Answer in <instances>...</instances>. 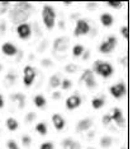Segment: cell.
I'll list each match as a JSON object with an SVG mask.
<instances>
[{
    "label": "cell",
    "mask_w": 133,
    "mask_h": 149,
    "mask_svg": "<svg viewBox=\"0 0 133 149\" xmlns=\"http://www.w3.org/2000/svg\"><path fill=\"white\" fill-rule=\"evenodd\" d=\"M30 13H32V4L25 1H19L15 3V5L10 9L9 17L13 23L22 24V23H25V21L29 18Z\"/></svg>",
    "instance_id": "obj_1"
},
{
    "label": "cell",
    "mask_w": 133,
    "mask_h": 149,
    "mask_svg": "<svg viewBox=\"0 0 133 149\" xmlns=\"http://www.w3.org/2000/svg\"><path fill=\"white\" fill-rule=\"evenodd\" d=\"M42 19L47 29H52L54 27V21H56V12L52 6L43 5L42 9Z\"/></svg>",
    "instance_id": "obj_2"
},
{
    "label": "cell",
    "mask_w": 133,
    "mask_h": 149,
    "mask_svg": "<svg viewBox=\"0 0 133 149\" xmlns=\"http://www.w3.org/2000/svg\"><path fill=\"white\" fill-rule=\"evenodd\" d=\"M93 72L99 74V75H101L103 78H108V77H110L112 74L114 73V69H113V66H112L109 63H105V61H101V60H98V61L94 63Z\"/></svg>",
    "instance_id": "obj_3"
},
{
    "label": "cell",
    "mask_w": 133,
    "mask_h": 149,
    "mask_svg": "<svg viewBox=\"0 0 133 149\" xmlns=\"http://www.w3.org/2000/svg\"><path fill=\"white\" fill-rule=\"evenodd\" d=\"M90 32V26L89 23L85 21V19H79L76 22V27H75V31H74V35L76 37L79 36H85Z\"/></svg>",
    "instance_id": "obj_4"
},
{
    "label": "cell",
    "mask_w": 133,
    "mask_h": 149,
    "mask_svg": "<svg viewBox=\"0 0 133 149\" xmlns=\"http://www.w3.org/2000/svg\"><path fill=\"white\" fill-rule=\"evenodd\" d=\"M69 43H70V40L67 37H59L56 41L53 42V52L57 54V52H65L69 47Z\"/></svg>",
    "instance_id": "obj_5"
},
{
    "label": "cell",
    "mask_w": 133,
    "mask_h": 149,
    "mask_svg": "<svg viewBox=\"0 0 133 149\" xmlns=\"http://www.w3.org/2000/svg\"><path fill=\"white\" fill-rule=\"evenodd\" d=\"M125 91H127V88H125L124 83H118V84H115V86H112L110 88H109V92H110V94L114 98H117V100H119L121 97L124 96Z\"/></svg>",
    "instance_id": "obj_6"
},
{
    "label": "cell",
    "mask_w": 133,
    "mask_h": 149,
    "mask_svg": "<svg viewBox=\"0 0 133 149\" xmlns=\"http://www.w3.org/2000/svg\"><path fill=\"white\" fill-rule=\"evenodd\" d=\"M17 33L22 40H27L29 38L30 33H32V29H30V26L27 24V23H22V24H18L17 27Z\"/></svg>",
    "instance_id": "obj_7"
},
{
    "label": "cell",
    "mask_w": 133,
    "mask_h": 149,
    "mask_svg": "<svg viewBox=\"0 0 133 149\" xmlns=\"http://www.w3.org/2000/svg\"><path fill=\"white\" fill-rule=\"evenodd\" d=\"M10 101L15 104L18 108H24L25 106V96L23 93H13L10 94Z\"/></svg>",
    "instance_id": "obj_8"
},
{
    "label": "cell",
    "mask_w": 133,
    "mask_h": 149,
    "mask_svg": "<svg viewBox=\"0 0 133 149\" xmlns=\"http://www.w3.org/2000/svg\"><path fill=\"white\" fill-rule=\"evenodd\" d=\"M112 120L115 121V124L118 125L119 127H123L125 125V120H124V116L122 113V111L119 110L118 107H115L113 110V113H112Z\"/></svg>",
    "instance_id": "obj_9"
},
{
    "label": "cell",
    "mask_w": 133,
    "mask_h": 149,
    "mask_svg": "<svg viewBox=\"0 0 133 149\" xmlns=\"http://www.w3.org/2000/svg\"><path fill=\"white\" fill-rule=\"evenodd\" d=\"M1 51L6 56H14L18 54V49H17V46L14 43L5 42V43H3V46H1Z\"/></svg>",
    "instance_id": "obj_10"
},
{
    "label": "cell",
    "mask_w": 133,
    "mask_h": 149,
    "mask_svg": "<svg viewBox=\"0 0 133 149\" xmlns=\"http://www.w3.org/2000/svg\"><path fill=\"white\" fill-rule=\"evenodd\" d=\"M81 104V98L77 94H72L66 100V107L69 110H75Z\"/></svg>",
    "instance_id": "obj_11"
},
{
    "label": "cell",
    "mask_w": 133,
    "mask_h": 149,
    "mask_svg": "<svg viewBox=\"0 0 133 149\" xmlns=\"http://www.w3.org/2000/svg\"><path fill=\"white\" fill-rule=\"evenodd\" d=\"M91 126H93V120H91L90 117H86V118H83V120H80L79 123L76 125V131H86L89 130Z\"/></svg>",
    "instance_id": "obj_12"
},
{
    "label": "cell",
    "mask_w": 133,
    "mask_h": 149,
    "mask_svg": "<svg viewBox=\"0 0 133 149\" xmlns=\"http://www.w3.org/2000/svg\"><path fill=\"white\" fill-rule=\"evenodd\" d=\"M52 123H53V126L56 127V130L61 131L62 129L65 127V125H66V121H65V118L61 116L60 113H54L52 116Z\"/></svg>",
    "instance_id": "obj_13"
},
{
    "label": "cell",
    "mask_w": 133,
    "mask_h": 149,
    "mask_svg": "<svg viewBox=\"0 0 133 149\" xmlns=\"http://www.w3.org/2000/svg\"><path fill=\"white\" fill-rule=\"evenodd\" d=\"M100 22H101V24H103L104 27H110L112 24H113L114 19H113V17L109 14V13H104V14L100 15Z\"/></svg>",
    "instance_id": "obj_14"
},
{
    "label": "cell",
    "mask_w": 133,
    "mask_h": 149,
    "mask_svg": "<svg viewBox=\"0 0 133 149\" xmlns=\"http://www.w3.org/2000/svg\"><path fill=\"white\" fill-rule=\"evenodd\" d=\"M23 75H24V77H28V78H32V79H34L36 75H37V72H36V69H34L33 66L27 65L24 69H23Z\"/></svg>",
    "instance_id": "obj_15"
},
{
    "label": "cell",
    "mask_w": 133,
    "mask_h": 149,
    "mask_svg": "<svg viewBox=\"0 0 133 149\" xmlns=\"http://www.w3.org/2000/svg\"><path fill=\"white\" fill-rule=\"evenodd\" d=\"M15 79H17V75L14 73H8L6 74V77L4 78V84H5V87H12L13 84L15 83Z\"/></svg>",
    "instance_id": "obj_16"
},
{
    "label": "cell",
    "mask_w": 133,
    "mask_h": 149,
    "mask_svg": "<svg viewBox=\"0 0 133 149\" xmlns=\"http://www.w3.org/2000/svg\"><path fill=\"white\" fill-rule=\"evenodd\" d=\"M34 104L38 108H43V107H46L47 101H46V98H44L42 94H37V96L34 97Z\"/></svg>",
    "instance_id": "obj_17"
},
{
    "label": "cell",
    "mask_w": 133,
    "mask_h": 149,
    "mask_svg": "<svg viewBox=\"0 0 133 149\" xmlns=\"http://www.w3.org/2000/svg\"><path fill=\"white\" fill-rule=\"evenodd\" d=\"M75 143H76V141H74L71 138H66V139H63L62 143H61V148L62 149H74Z\"/></svg>",
    "instance_id": "obj_18"
},
{
    "label": "cell",
    "mask_w": 133,
    "mask_h": 149,
    "mask_svg": "<svg viewBox=\"0 0 133 149\" xmlns=\"http://www.w3.org/2000/svg\"><path fill=\"white\" fill-rule=\"evenodd\" d=\"M105 103V100L104 97H98V98H94L93 101H91V104H93V107L95 108V110H99V108H101L104 106Z\"/></svg>",
    "instance_id": "obj_19"
},
{
    "label": "cell",
    "mask_w": 133,
    "mask_h": 149,
    "mask_svg": "<svg viewBox=\"0 0 133 149\" xmlns=\"http://www.w3.org/2000/svg\"><path fill=\"white\" fill-rule=\"evenodd\" d=\"M6 127H8L10 131H15L17 129H18V121L13 117H9L8 120H6Z\"/></svg>",
    "instance_id": "obj_20"
},
{
    "label": "cell",
    "mask_w": 133,
    "mask_h": 149,
    "mask_svg": "<svg viewBox=\"0 0 133 149\" xmlns=\"http://www.w3.org/2000/svg\"><path fill=\"white\" fill-rule=\"evenodd\" d=\"M99 51H100L101 54H109V52L113 51V49L108 45L107 41H103L100 45H99Z\"/></svg>",
    "instance_id": "obj_21"
},
{
    "label": "cell",
    "mask_w": 133,
    "mask_h": 149,
    "mask_svg": "<svg viewBox=\"0 0 133 149\" xmlns=\"http://www.w3.org/2000/svg\"><path fill=\"white\" fill-rule=\"evenodd\" d=\"M84 83H85V86H86L89 89H94V88H96V80H95V78H94V74L89 77Z\"/></svg>",
    "instance_id": "obj_22"
},
{
    "label": "cell",
    "mask_w": 133,
    "mask_h": 149,
    "mask_svg": "<svg viewBox=\"0 0 133 149\" xmlns=\"http://www.w3.org/2000/svg\"><path fill=\"white\" fill-rule=\"evenodd\" d=\"M60 84H61V79L59 78L57 74H54V75H52L50 78V87L51 88H57Z\"/></svg>",
    "instance_id": "obj_23"
},
{
    "label": "cell",
    "mask_w": 133,
    "mask_h": 149,
    "mask_svg": "<svg viewBox=\"0 0 133 149\" xmlns=\"http://www.w3.org/2000/svg\"><path fill=\"white\" fill-rule=\"evenodd\" d=\"M84 51H85V49H84L83 45H75L74 49H72V55L75 57H79V56L83 55Z\"/></svg>",
    "instance_id": "obj_24"
},
{
    "label": "cell",
    "mask_w": 133,
    "mask_h": 149,
    "mask_svg": "<svg viewBox=\"0 0 133 149\" xmlns=\"http://www.w3.org/2000/svg\"><path fill=\"white\" fill-rule=\"evenodd\" d=\"M36 131L41 135H46L47 134V125L44 123H38L36 125Z\"/></svg>",
    "instance_id": "obj_25"
},
{
    "label": "cell",
    "mask_w": 133,
    "mask_h": 149,
    "mask_svg": "<svg viewBox=\"0 0 133 149\" xmlns=\"http://www.w3.org/2000/svg\"><path fill=\"white\" fill-rule=\"evenodd\" d=\"M112 144H113V139L110 136H103L100 139V145L103 148H109Z\"/></svg>",
    "instance_id": "obj_26"
},
{
    "label": "cell",
    "mask_w": 133,
    "mask_h": 149,
    "mask_svg": "<svg viewBox=\"0 0 133 149\" xmlns=\"http://www.w3.org/2000/svg\"><path fill=\"white\" fill-rule=\"evenodd\" d=\"M77 70H79V68H77L76 64H67V65L65 66V72L69 74H74V73H76Z\"/></svg>",
    "instance_id": "obj_27"
},
{
    "label": "cell",
    "mask_w": 133,
    "mask_h": 149,
    "mask_svg": "<svg viewBox=\"0 0 133 149\" xmlns=\"http://www.w3.org/2000/svg\"><path fill=\"white\" fill-rule=\"evenodd\" d=\"M107 42H108V45L114 50V49H115V46H117V43H118L117 37H115V36H109V37H108V40H107Z\"/></svg>",
    "instance_id": "obj_28"
},
{
    "label": "cell",
    "mask_w": 133,
    "mask_h": 149,
    "mask_svg": "<svg viewBox=\"0 0 133 149\" xmlns=\"http://www.w3.org/2000/svg\"><path fill=\"white\" fill-rule=\"evenodd\" d=\"M90 75H93V72H91V70H85V72L83 73V75L80 77L79 83H80V84H81V83H84L85 80H86V79H88V78L90 77Z\"/></svg>",
    "instance_id": "obj_29"
},
{
    "label": "cell",
    "mask_w": 133,
    "mask_h": 149,
    "mask_svg": "<svg viewBox=\"0 0 133 149\" xmlns=\"http://www.w3.org/2000/svg\"><path fill=\"white\" fill-rule=\"evenodd\" d=\"M60 86L62 87V89L67 91V89H70V88L72 87V83H71V80H69V79H63L62 82H61Z\"/></svg>",
    "instance_id": "obj_30"
},
{
    "label": "cell",
    "mask_w": 133,
    "mask_h": 149,
    "mask_svg": "<svg viewBox=\"0 0 133 149\" xmlns=\"http://www.w3.org/2000/svg\"><path fill=\"white\" fill-rule=\"evenodd\" d=\"M22 143L24 147H29L30 143H32V138L28 136V135H23L22 136Z\"/></svg>",
    "instance_id": "obj_31"
},
{
    "label": "cell",
    "mask_w": 133,
    "mask_h": 149,
    "mask_svg": "<svg viewBox=\"0 0 133 149\" xmlns=\"http://www.w3.org/2000/svg\"><path fill=\"white\" fill-rule=\"evenodd\" d=\"M36 117H37L36 112H28L25 116V123H32V121L36 120Z\"/></svg>",
    "instance_id": "obj_32"
},
{
    "label": "cell",
    "mask_w": 133,
    "mask_h": 149,
    "mask_svg": "<svg viewBox=\"0 0 133 149\" xmlns=\"http://www.w3.org/2000/svg\"><path fill=\"white\" fill-rule=\"evenodd\" d=\"M121 35L123 36L125 40H127L128 37H129V28H128L127 26H123V27L121 28Z\"/></svg>",
    "instance_id": "obj_33"
},
{
    "label": "cell",
    "mask_w": 133,
    "mask_h": 149,
    "mask_svg": "<svg viewBox=\"0 0 133 149\" xmlns=\"http://www.w3.org/2000/svg\"><path fill=\"white\" fill-rule=\"evenodd\" d=\"M108 5L112 6V8H114V9H118L123 5V3L122 1H108Z\"/></svg>",
    "instance_id": "obj_34"
},
{
    "label": "cell",
    "mask_w": 133,
    "mask_h": 149,
    "mask_svg": "<svg viewBox=\"0 0 133 149\" xmlns=\"http://www.w3.org/2000/svg\"><path fill=\"white\" fill-rule=\"evenodd\" d=\"M34 82V79H32V78H28V77H23V83H24L25 87H30Z\"/></svg>",
    "instance_id": "obj_35"
},
{
    "label": "cell",
    "mask_w": 133,
    "mask_h": 149,
    "mask_svg": "<svg viewBox=\"0 0 133 149\" xmlns=\"http://www.w3.org/2000/svg\"><path fill=\"white\" fill-rule=\"evenodd\" d=\"M39 149H54V145H53V143H50V141H47V143L41 144Z\"/></svg>",
    "instance_id": "obj_36"
},
{
    "label": "cell",
    "mask_w": 133,
    "mask_h": 149,
    "mask_svg": "<svg viewBox=\"0 0 133 149\" xmlns=\"http://www.w3.org/2000/svg\"><path fill=\"white\" fill-rule=\"evenodd\" d=\"M110 123H112V115H109V113L104 115L103 116V124L104 125H109Z\"/></svg>",
    "instance_id": "obj_37"
},
{
    "label": "cell",
    "mask_w": 133,
    "mask_h": 149,
    "mask_svg": "<svg viewBox=\"0 0 133 149\" xmlns=\"http://www.w3.org/2000/svg\"><path fill=\"white\" fill-rule=\"evenodd\" d=\"M6 145H8V149H19L18 144H17L14 140H9L8 143H6Z\"/></svg>",
    "instance_id": "obj_38"
},
{
    "label": "cell",
    "mask_w": 133,
    "mask_h": 149,
    "mask_svg": "<svg viewBox=\"0 0 133 149\" xmlns=\"http://www.w3.org/2000/svg\"><path fill=\"white\" fill-rule=\"evenodd\" d=\"M41 64H42L43 66H52L53 65V63L51 61V60H47V59H43L42 61H41Z\"/></svg>",
    "instance_id": "obj_39"
},
{
    "label": "cell",
    "mask_w": 133,
    "mask_h": 149,
    "mask_svg": "<svg viewBox=\"0 0 133 149\" xmlns=\"http://www.w3.org/2000/svg\"><path fill=\"white\" fill-rule=\"evenodd\" d=\"M52 98H53L54 101L60 100V98H61V92H54V93L52 94Z\"/></svg>",
    "instance_id": "obj_40"
},
{
    "label": "cell",
    "mask_w": 133,
    "mask_h": 149,
    "mask_svg": "<svg viewBox=\"0 0 133 149\" xmlns=\"http://www.w3.org/2000/svg\"><path fill=\"white\" fill-rule=\"evenodd\" d=\"M86 6H88V9H95L96 8V3H88Z\"/></svg>",
    "instance_id": "obj_41"
},
{
    "label": "cell",
    "mask_w": 133,
    "mask_h": 149,
    "mask_svg": "<svg viewBox=\"0 0 133 149\" xmlns=\"http://www.w3.org/2000/svg\"><path fill=\"white\" fill-rule=\"evenodd\" d=\"M4 107V97H3V94H0V108Z\"/></svg>",
    "instance_id": "obj_42"
},
{
    "label": "cell",
    "mask_w": 133,
    "mask_h": 149,
    "mask_svg": "<svg viewBox=\"0 0 133 149\" xmlns=\"http://www.w3.org/2000/svg\"><path fill=\"white\" fill-rule=\"evenodd\" d=\"M89 56H90V52H89V51H86V52H85V54H84L83 59H84V60H88V59H89Z\"/></svg>",
    "instance_id": "obj_43"
},
{
    "label": "cell",
    "mask_w": 133,
    "mask_h": 149,
    "mask_svg": "<svg viewBox=\"0 0 133 149\" xmlns=\"http://www.w3.org/2000/svg\"><path fill=\"white\" fill-rule=\"evenodd\" d=\"M80 148H81L80 143H77V141H76V143H75V147H74V149H80Z\"/></svg>",
    "instance_id": "obj_44"
},
{
    "label": "cell",
    "mask_w": 133,
    "mask_h": 149,
    "mask_svg": "<svg viewBox=\"0 0 133 149\" xmlns=\"http://www.w3.org/2000/svg\"><path fill=\"white\" fill-rule=\"evenodd\" d=\"M63 4H65V5H71V4H72V3H71V1H65Z\"/></svg>",
    "instance_id": "obj_45"
},
{
    "label": "cell",
    "mask_w": 133,
    "mask_h": 149,
    "mask_svg": "<svg viewBox=\"0 0 133 149\" xmlns=\"http://www.w3.org/2000/svg\"><path fill=\"white\" fill-rule=\"evenodd\" d=\"M1 69H3V66H1V64H0V72H1Z\"/></svg>",
    "instance_id": "obj_46"
},
{
    "label": "cell",
    "mask_w": 133,
    "mask_h": 149,
    "mask_svg": "<svg viewBox=\"0 0 133 149\" xmlns=\"http://www.w3.org/2000/svg\"><path fill=\"white\" fill-rule=\"evenodd\" d=\"M121 149H127V147H122Z\"/></svg>",
    "instance_id": "obj_47"
},
{
    "label": "cell",
    "mask_w": 133,
    "mask_h": 149,
    "mask_svg": "<svg viewBox=\"0 0 133 149\" xmlns=\"http://www.w3.org/2000/svg\"><path fill=\"white\" fill-rule=\"evenodd\" d=\"M89 149H93V148H89Z\"/></svg>",
    "instance_id": "obj_48"
}]
</instances>
